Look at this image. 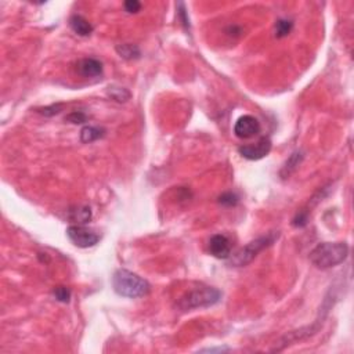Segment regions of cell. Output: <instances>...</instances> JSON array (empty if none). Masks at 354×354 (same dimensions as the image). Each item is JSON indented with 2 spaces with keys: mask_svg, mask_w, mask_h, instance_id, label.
<instances>
[{
  "mask_svg": "<svg viewBox=\"0 0 354 354\" xmlns=\"http://www.w3.org/2000/svg\"><path fill=\"white\" fill-rule=\"evenodd\" d=\"M349 246L344 242H323L310 252V260L318 269H331L346 260Z\"/></svg>",
  "mask_w": 354,
  "mask_h": 354,
  "instance_id": "1",
  "label": "cell"
},
{
  "mask_svg": "<svg viewBox=\"0 0 354 354\" xmlns=\"http://www.w3.org/2000/svg\"><path fill=\"white\" fill-rule=\"evenodd\" d=\"M112 287L114 291L125 297H143L150 293V284L129 270H118L112 277Z\"/></svg>",
  "mask_w": 354,
  "mask_h": 354,
  "instance_id": "2",
  "label": "cell"
},
{
  "mask_svg": "<svg viewBox=\"0 0 354 354\" xmlns=\"http://www.w3.org/2000/svg\"><path fill=\"white\" fill-rule=\"evenodd\" d=\"M220 297H222V292L219 289L212 287H201L183 295L177 303V306L182 310L209 307V306H213L219 302Z\"/></svg>",
  "mask_w": 354,
  "mask_h": 354,
  "instance_id": "3",
  "label": "cell"
},
{
  "mask_svg": "<svg viewBox=\"0 0 354 354\" xmlns=\"http://www.w3.org/2000/svg\"><path fill=\"white\" fill-rule=\"evenodd\" d=\"M276 238H278V234L271 233V234L260 237V238H257V240L255 241H250L249 244L245 245L244 248H241V249L231 257L230 263L233 266H235V267H242V266L249 264L250 261L253 260L256 256L260 253L261 250L264 249V248H267V246H270V245L276 241Z\"/></svg>",
  "mask_w": 354,
  "mask_h": 354,
  "instance_id": "4",
  "label": "cell"
},
{
  "mask_svg": "<svg viewBox=\"0 0 354 354\" xmlns=\"http://www.w3.org/2000/svg\"><path fill=\"white\" fill-rule=\"evenodd\" d=\"M67 235L72 241L73 245L78 248H90L94 246L100 241V237L92 230L86 229L83 226H71L68 227Z\"/></svg>",
  "mask_w": 354,
  "mask_h": 354,
  "instance_id": "5",
  "label": "cell"
},
{
  "mask_svg": "<svg viewBox=\"0 0 354 354\" xmlns=\"http://www.w3.org/2000/svg\"><path fill=\"white\" fill-rule=\"evenodd\" d=\"M234 133L240 139H250L260 133V122L252 115H244L235 122Z\"/></svg>",
  "mask_w": 354,
  "mask_h": 354,
  "instance_id": "6",
  "label": "cell"
},
{
  "mask_svg": "<svg viewBox=\"0 0 354 354\" xmlns=\"http://www.w3.org/2000/svg\"><path fill=\"white\" fill-rule=\"evenodd\" d=\"M271 150V140L269 137H263L257 141L256 144L252 146L240 147V154L249 161H259L261 158H264Z\"/></svg>",
  "mask_w": 354,
  "mask_h": 354,
  "instance_id": "7",
  "label": "cell"
},
{
  "mask_svg": "<svg viewBox=\"0 0 354 354\" xmlns=\"http://www.w3.org/2000/svg\"><path fill=\"white\" fill-rule=\"evenodd\" d=\"M209 252L217 259H229L231 256V245L226 235L216 234L209 240Z\"/></svg>",
  "mask_w": 354,
  "mask_h": 354,
  "instance_id": "8",
  "label": "cell"
},
{
  "mask_svg": "<svg viewBox=\"0 0 354 354\" xmlns=\"http://www.w3.org/2000/svg\"><path fill=\"white\" fill-rule=\"evenodd\" d=\"M78 72L84 78H96L103 73V64L96 58H83L78 63Z\"/></svg>",
  "mask_w": 354,
  "mask_h": 354,
  "instance_id": "9",
  "label": "cell"
},
{
  "mask_svg": "<svg viewBox=\"0 0 354 354\" xmlns=\"http://www.w3.org/2000/svg\"><path fill=\"white\" fill-rule=\"evenodd\" d=\"M69 25L72 28V31L75 33H78L79 36H88L93 32V26L90 25V22L82 16H78V14L71 17Z\"/></svg>",
  "mask_w": 354,
  "mask_h": 354,
  "instance_id": "10",
  "label": "cell"
},
{
  "mask_svg": "<svg viewBox=\"0 0 354 354\" xmlns=\"http://www.w3.org/2000/svg\"><path fill=\"white\" fill-rule=\"evenodd\" d=\"M104 136V129H100V127H96V126H84L82 131H80V141L88 144V143H93V141L99 140V139H103Z\"/></svg>",
  "mask_w": 354,
  "mask_h": 354,
  "instance_id": "11",
  "label": "cell"
},
{
  "mask_svg": "<svg viewBox=\"0 0 354 354\" xmlns=\"http://www.w3.org/2000/svg\"><path fill=\"white\" fill-rule=\"evenodd\" d=\"M116 52L125 60H137L140 57V49L136 45H129V43L119 45V46H116Z\"/></svg>",
  "mask_w": 354,
  "mask_h": 354,
  "instance_id": "12",
  "label": "cell"
},
{
  "mask_svg": "<svg viewBox=\"0 0 354 354\" xmlns=\"http://www.w3.org/2000/svg\"><path fill=\"white\" fill-rule=\"evenodd\" d=\"M69 219L78 224H86L88 220L92 219V210L87 206H82V208H75L71 210Z\"/></svg>",
  "mask_w": 354,
  "mask_h": 354,
  "instance_id": "13",
  "label": "cell"
},
{
  "mask_svg": "<svg viewBox=\"0 0 354 354\" xmlns=\"http://www.w3.org/2000/svg\"><path fill=\"white\" fill-rule=\"evenodd\" d=\"M303 159V155L302 152H293L291 155V158L288 159L287 163L284 165V167H282V176H289L295 169H296L297 166H299V163L302 162Z\"/></svg>",
  "mask_w": 354,
  "mask_h": 354,
  "instance_id": "14",
  "label": "cell"
},
{
  "mask_svg": "<svg viewBox=\"0 0 354 354\" xmlns=\"http://www.w3.org/2000/svg\"><path fill=\"white\" fill-rule=\"evenodd\" d=\"M293 28V22L289 20H278L276 24V36L277 37H285L291 33Z\"/></svg>",
  "mask_w": 354,
  "mask_h": 354,
  "instance_id": "15",
  "label": "cell"
},
{
  "mask_svg": "<svg viewBox=\"0 0 354 354\" xmlns=\"http://www.w3.org/2000/svg\"><path fill=\"white\" fill-rule=\"evenodd\" d=\"M108 94L111 96V99H114L118 103H125V101L130 99V93L123 87H115V86H112V87L108 88Z\"/></svg>",
  "mask_w": 354,
  "mask_h": 354,
  "instance_id": "16",
  "label": "cell"
},
{
  "mask_svg": "<svg viewBox=\"0 0 354 354\" xmlns=\"http://www.w3.org/2000/svg\"><path fill=\"white\" fill-rule=\"evenodd\" d=\"M53 295H54V297L57 299L58 302H61V303H68L69 300H71V291L65 287L54 288Z\"/></svg>",
  "mask_w": 354,
  "mask_h": 354,
  "instance_id": "17",
  "label": "cell"
},
{
  "mask_svg": "<svg viewBox=\"0 0 354 354\" xmlns=\"http://www.w3.org/2000/svg\"><path fill=\"white\" fill-rule=\"evenodd\" d=\"M64 108V104H53L49 105V107H45V108H39L37 112L39 114L45 115V116H54V115L60 114Z\"/></svg>",
  "mask_w": 354,
  "mask_h": 354,
  "instance_id": "18",
  "label": "cell"
},
{
  "mask_svg": "<svg viewBox=\"0 0 354 354\" xmlns=\"http://www.w3.org/2000/svg\"><path fill=\"white\" fill-rule=\"evenodd\" d=\"M65 120L69 123H73V125H79V123H84L87 120V115L84 112H80V111H75L72 114L68 115Z\"/></svg>",
  "mask_w": 354,
  "mask_h": 354,
  "instance_id": "19",
  "label": "cell"
},
{
  "mask_svg": "<svg viewBox=\"0 0 354 354\" xmlns=\"http://www.w3.org/2000/svg\"><path fill=\"white\" fill-rule=\"evenodd\" d=\"M219 203L223 206H235L238 203V197L233 193H224L219 197Z\"/></svg>",
  "mask_w": 354,
  "mask_h": 354,
  "instance_id": "20",
  "label": "cell"
},
{
  "mask_svg": "<svg viewBox=\"0 0 354 354\" xmlns=\"http://www.w3.org/2000/svg\"><path fill=\"white\" fill-rule=\"evenodd\" d=\"M140 9L141 3L140 2H137V0H127V2H125V10L127 11V13H130V14L139 13Z\"/></svg>",
  "mask_w": 354,
  "mask_h": 354,
  "instance_id": "21",
  "label": "cell"
},
{
  "mask_svg": "<svg viewBox=\"0 0 354 354\" xmlns=\"http://www.w3.org/2000/svg\"><path fill=\"white\" fill-rule=\"evenodd\" d=\"M307 224V213L306 212H299L293 219V226L295 227H304Z\"/></svg>",
  "mask_w": 354,
  "mask_h": 354,
  "instance_id": "22",
  "label": "cell"
}]
</instances>
